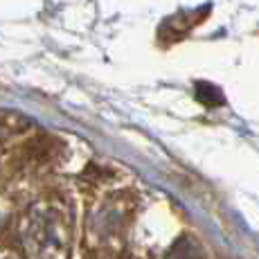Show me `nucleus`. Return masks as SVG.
<instances>
[{"mask_svg":"<svg viewBox=\"0 0 259 259\" xmlns=\"http://www.w3.org/2000/svg\"><path fill=\"white\" fill-rule=\"evenodd\" d=\"M165 259H203V252H201V248L196 246V241H194L192 237L183 235L174 241V246L169 248Z\"/></svg>","mask_w":259,"mask_h":259,"instance_id":"f257e3e1","label":"nucleus"}]
</instances>
